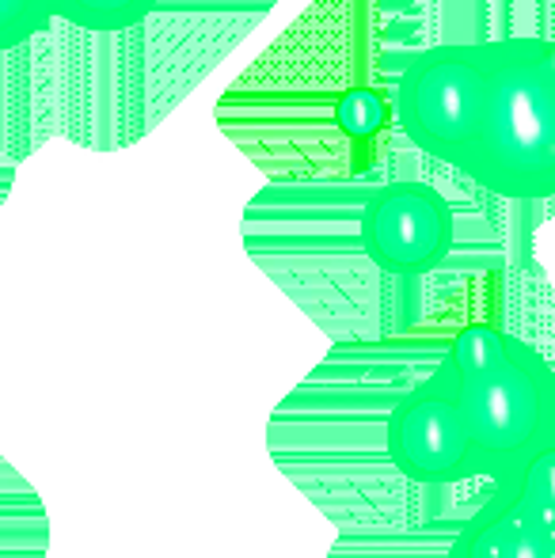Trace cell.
<instances>
[{
	"label": "cell",
	"mask_w": 555,
	"mask_h": 558,
	"mask_svg": "<svg viewBox=\"0 0 555 558\" xmlns=\"http://www.w3.org/2000/svg\"><path fill=\"white\" fill-rule=\"evenodd\" d=\"M464 175L510 202L555 198V43L506 35L475 43Z\"/></svg>",
	"instance_id": "obj_1"
},
{
	"label": "cell",
	"mask_w": 555,
	"mask_h": 558,
	"mask_svg": "<svg viewBox=\"0 0 555 558\" xmlns=\"http://www.w3.org/2000/svg\"><path fill=\"white\" fill-rule=\"evenodd\" d=\"M464 403L475 478L503 486L555 441V373L498 324H468L442 353Z\"/></svg>",
	"instance_id": "obj_2"
},
{
	"label": "cell",
	"mask_w": 555,
	"mask_h": 558,
	"mask_svg": "<svg viewBox=\"0 0 555 558\" xmlns=\"http://www.w3.org/2000/svg\"><path fill=\"white\" fill-rule=\"evenodd\" d=\"M393 468L422 486H453L475 478V452L468 434L464 403L449 365L437 368L393 407L385 426Z\"/></svg>",
	"instance_id": "obj_3"
},
{
	"label": "cell",
	"mask_w": 555,
	"mask_h": 558,
	"mask_svg": "<svg viewBox=\"0 0 555 558\" xmlns=\"http://www.w3.org/2000/svg\"><path fill=\"white\" fill-rule=\"evenodd\" d=\"M475 43L430 46L400 73L393 99L396 125L419 153L464 171L472 125Z\"/></svg>",
	"instance_id": "obj_4"
},
{
	"label": "cell",
	"mask_w": 555,
	"mask_h": 558,
	"mask_svg": "<svg viewBox=\"0 0 555 558\" xmlns=\"http://www.w3.org/2000/svg\"><path fill=\"white\" fill-rule=\"evenodd\" d=\"M362 247L385 274L422 278L453 247V209L426 183H388L362 209Z\"/></svg>",
	"instance_id": "obj_5"
},
{
	"label": "cell",
	"mask_w": 555,
	"mask_h": 558,
	"mask_svg": "<svg viewBox=\"0 0 555 558\" xmlns=\"http://www.w3.org/2000/svg\"><path fill=\"white\" fill-rule=\"evenodd\" d=\"M529 524L544 532L548 539H555V441L536 452L510 483L495 486Z\"/></svg>",
	"instance_id": "obj_6"
},
{
	"label": "cell",
	"mask_w": 555,
	"mask_h": 558,
	"mask_svg": "<svg viewBox=\"0 0 555 558\" xmlns=\"http://www.w3.org/2000/svg\"><path fill=\"white\" fill-rule=\"evenodd\" d=\"M156 4L160 0H53V12L88 35H119L145 23Z\"/></svg>",
	"instance_id": "obj_7"
},
{
	"label": "cell",
	"mask_w": 555,
	"mask_h": 558,
	"mask_svg": "<svg viewBox=\"0 0 555 558\" xmlns=\"http://www.w3.org/2000/svg\"><path fill=\"white\" fill-rule=\"evenodd\" d=\"M388 114H393L388 99L373 88H350V92H342L339 104H335V122H339V130L354 141H365V137H373V133L385 130Z\"/></svg>",
	"instance_id": "obj_8"
},
{
	"label": "cell",
	"mask_w": 555,
	"mask_h": 558,
	"mask_svg": "<svg viewBox=\"0 0 555 558\" xmlns=\"http://www.w3.org/2000/svg\"><path fill=\"white\" fill-rule=\"evenodd\" d=\"M53 20V0H0V53L31 43Z\"/></svg>",
	"instance_id": "obj_9"
},
{
	"label": "cell",
	"mask_w": 555,
	"mask_h": 558,
	"mask_svg": "<svg viewBox=\"0 0 555 558\" xmlns=\"http://www.w3.org/2000/svg\"><path fill=\"white\" fill-rule=\"evenodd\" d=\"M445 558H464V555H460V551H453V547H449V551H445Z\"/></svg>",
	"instance_id": "obj_10"
}]
</instances>
